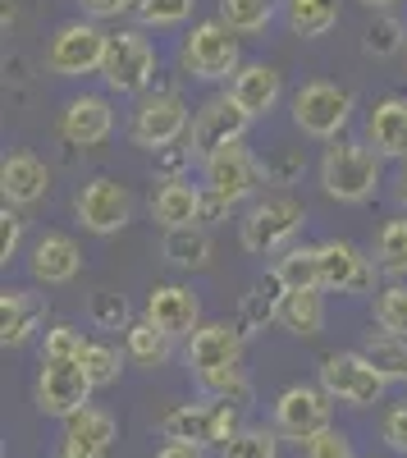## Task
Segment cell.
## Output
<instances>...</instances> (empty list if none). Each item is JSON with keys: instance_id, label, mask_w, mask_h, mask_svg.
Segmentation results:
<instances>
[{"instance_id": "obj_1", "label": "cell", "mask_w": 407, "mask_h": 458, "mask_svg": "<svg viewBox=\"0 0 407 458\" xmlns=\"http://www.w3.org/2000/svg\"><path fill=\"white\" fill-rule=\"evenodd\" d=\"M380 174H385V157H376L366 142H329L325 147V157H320V188H325V198H335V202H366V198H376V188H380Z\"/></svg>"}, {"instance_id": "obj_2", "label": "cell", "mask_w": 407, "mask_h": 458, "mask_svg": "<svg viewBox=\"0 0 407 458\" xmlns=\"http://www.w3.org/2000/svg\"><path fill=\"white\" fill-rule=\"evenodd\" d=\"M303 225H307V207L288 193H275V198H256L243 211L238 239L252 257H270V252H288Z\"/></svg>"}, {"instance_id": "obj_3", "label": "cell", "mask_w": 407, "mask_h": 458, "mask_svg": "<svg viewBox=\"0 0 407 458\" xmlns=\"http://www.w3.org/2000/svg\"><path fill=\"white\" fill-rule=\"evenodd\" d=\"M243 408L238 403H225V399H206V403H179L161 417V436L165 440H179V445H197V449H211L220 445L225 449L234 436H243Z\"/></svg>"}, {"instance_id": "obj_4", "label": "cell", "mask_w": 407, "mask_h": 458, "mask_svg": "<svg viewBox=\"0 0 407 458\" xmlns=\"http://www.w3.org/2000/svg\"><path fill=\"white\" fill-rule=\"evenodd\" d=\"M156 47L152 37L124 28V32H110V47H105V64H101V83L120 97H146L156 83Z\"/></svg>"}, {"instance_id": "obj_5", "label": "cell", "mask_w": 407, "mask_h": 458, "mask_svg": "<svg viewBox=\"0 0 407 458\" xmlns=\"http://www.w3.org/2000/svg\"><path fill=\"white\" fill-rule=\"evenodd\" d=\"M179 64L188 79H202V83H220V79H229V73L243 69V51H238V32L225 28L220 19H206L197 23L188 37H183V47H179ZM234 83V79H229Z\"/></svg>"}, {"instance_id": "obj_6", "label": "cell", "mask_w": 407, "mask_h": 458, "mask_svg": "<svg viewBox=\"0 0 407 458\" xmlns=\"http://www.w3.org/2000/svg\"><path fill=\"white\" fill-rule=\"evenodd\" d=\"M183 133H193V110H188V101H183L174 88L146 92L137 101V110H133V120H129L133 147L152 151V157H156V151H165V147H179Z\"/></svg>"}, {"instance_id": "obj_7", "label": "cell", "mask_w": 407, "mask_h": 458, "mask_svg": "<svg viewBox=\"0 0 407 458\" xmlns=\"http://www.w3.org/2000/svg\"><path fill=\"white\" fill-rule=\"evenodd\" d=\"M348 120H353V92L348 88L316 79V83H303L298 92H293V124H298L307 138L339 142Z\"/></svg>"}, {"instance_id": "obj_8", "label": "cell", "mask_w": 407, "mask_h": 458, "mask_svg": "<svg viewBox=\"0 0 407 458\" xmlns=\"http://www.w3.org/2000/svg\"><path fill=\"white\" fill-rule=\"evenodd\" d=\"M105 47H110V32L92 19L79 23H64L51 47H46V69L60 73V79H83V73H101L105 64Z\"/></svg>"}, {"instance_id": "obj_9", "label": "cell", "mask_w": 407, "mask_h": 458, "mask_svg": "<svg viewBox=\"0 0 407 458\" xmlns=\"http://www.w3.org/2000/svg\"><path fill=\"white\" fill-rule=\"evenodd\" d=\"M389 380L366 362L361 353H325L320 358V390L344 408H371L380 403Z\"/></svg>"}, {"instance_id": "obj_10", "label": "cell", "mask_w": 407, "mask_h": 458, "mask_svg": "<svg viewBox=\"0 0 407 458\" xmlns=\"http://www.w3.org/2000/svg\"><path fill=\"white\" fill-rule=\"evenodd\" d=\"M247 124H252V114H247L229 92L206 97V101L197 106V114H193V133H188L193 157H197V161H211L215 151H225V147L243 142Z\"/></svg>"}, {"instance_id": "obj_11", "label": "cell", "mask_w": 407, "mask_h": 458, "mask_svg": "<svg viewBox=\"0 0 407 458\" xmlns=\"http://www.w3.org/2000/svg\"><path fill=\"white\" fill-rule=\"evenodd\" d=\"M329 412H335V399L320 386H288L275 399V431L307 449L320 431H329Z\"/></svg>"}, {"instance_id": "obj_12", "label": "cell", "mask_w": 407, "mask_h": 458, "mask_svg": "<svg viewBox=\"0 0 407 458\" xmlns=\"http://www.w3.org/2000/svg\"><path fill=\"white\" fill-rule=\"evenodd\" d=\"M92 390L96 386L87 380L83 362H42V371H37V412L69 422L73 412L92 408Z\"/></svg>"}, {"instance_id": "obj_13", "label": "cell", "mask_w": 407, "mask_h": 458, "mask_svg": "<svg viewBox=\"0 0 407 458\" xmlns=\"http://www.w3.org/2000/svg\"><path fill=\"white\" fill-rule=\"evenodd\" d=\"M202 174H206V193L225 198L229 207L256 198V188L266 183V170H262V157H252L243 142L215 151L211 161H202Z\"/></svg>"}, {"instance_id": "obj_14", "label": "cell", "mask_w": 407, "mask_h": 458, "mask_svg": "<svg viewBox=\"0 0 407 458\" xmlns=\"http://www.w3.org/2000/svg\"><path fill=\"white\" fill-rule=\"evenodd\" d=\"M73 216H79L83 229H92V234H120L133 220V198H129L124 183L96 174L73 193Z\"/></svg>"}, {"instance_id": "obj_15", "label": "cell", "mask_w": 407, "mask_h": 458, "mask_svg": "<svg viewBox=\"0 0 407 458\" xmlns=\"http://www.w3.org/2000/svg\"><path fill=\"white\" fill-rule=\"evenodd\" d=\"M376 257H361L348 239L320 243V289L335 293H371L376 289Z\"/></svg>"}, {"instance_id": "obj_16", "label": "cell", "mask_w": 407, "mask_h": 458, "mask_svg": "<svg viewBox=\"0 0 407 458\" xmlns=\"http://www.w3.org/2000/svg\"><path fill=\"white\" fill-rule=\"evenodd\" d=\"M243 344H247V339L238 335V326H229V321H206V326L188 339L183 362H188L193 376L229 371V367H238V358H243Z\"/></svg>"}, {"instance_id": "obj_17", "label": "cell", "mask_w": 407, "mask_h": 458, "mask_svg": "<svg viewBox=\"0 0 407 458\" xmlns=\"http://www.w3.org/2000/svg\"><path fill=\"white\" fill-rule=\"evenodd\" d=\"M146 321L170 339H193L202 330V302L188 284H156L146 298Z\"/></svg>"}, {"instance_id": "obj_18", "label": "cell", "mask_w": 407, "mask_h": 458, "mask_svg": "<svg viewBox=\"0 0 407 458\" xmlns=\"http://www.w3.org/2000/svg\"><path fill=\"white\" fill-rule=\"evenodd\" d=\"M110 133H115V110H110L105 97L83 92V97L64 101V110H60V138L69 147H101Z\"/></svg>"}, {"instance_id": "obj_19", "label": "cell", "mask_w": 407, "mask_h": 458, "mask_svg": "<svg viewBox=\"0 0 407 458\" xmlns=\"http://www.w3.org/2000/svg\"><path fill=\"white\" fill-rule=\"evenodd\" d=\"M120 440V427L105 408H83L64 422L55 458H110V445Z\"/></svg>"}, {"instance_id": "obj_20", "label": "cell", "mask_w": 407, "mask_h": 458, "mask_svg": "<svg viewBox=\"0 0 407 458\" xmlns=\"http://www.w3.org/2000/svg\"><path fill=\"white\" fill-rule=\"evenodd\" d=\"M28 271H32V280L37 284H69V280H79V271H83V248L73 243L69 234H42L32 243V252H28Z\"/></svg>"}, {"instance_id": "obj_21", "label": "cell", "mask_w": 407, "mask_h": 458, "mask_svg": "<svg viewBox=\"0 0 407 458\" xmlns=\"http://www.w3.org/2000/svg\"><path fill=\"white\" fill-rule=\"evenodd\" d=\"M0 193H5V207H32L51 193V170L42 157L32 151H10L5 165H0Z\"/></svg>"}, {"instance_id": "obj_22", "label": "cell", "mask_w": 407, "mask_h": 458, "mask_svg": "<svg viewBox=\"0 0 407 458\" xmlns=\"http://www.w3.org/2000/svg\"><path fill=\"white\" fill-rule=\"evenodd\" d=\"M366 147L385 161H407V97H385L366 114Z\"/></svg>"}, {"instance_id": "obj_23", "label": "cell", "mask_w": 407, "mask_h": 458, "mask_svg": "<svg viewBox=\"0 0 407 458\" xmlns=\"http://www.w3.org/2000/svg\"><path fill=\"white\" fill-rule=\"evenodd\" d=\"M46 321V298L32 289H5L0 293V344L5 349H23V344L42 330Z\"/></svg>"}, {"instance_id": "obj_24", "label": "cell", "mask_w": 407, "mask_h": 458, "mask_svg": "<svg viewBox=\"0 0 407 458\" xmlns=\"http://www.w3.org/2000/svg\"><path fill=\"white\" fill-rule=\"evenodd\" d=\"M202 198L206 188L188 183V179H161V188L152 193V220L165 229H183V225H202Z\"/></svg>"}, {"instance_id": "obj_25", "label": "cell", "mask_w": 407, "mask_h": 458, "mask_svg": "<svg viewBox=\"0 0 407 458\" xmlns=\"http://www.w3.org/2000/svg\"><path fill=\"white\" fill-rule=\"evenodd\" d=\"M229 97L252 114V120H262V114H270L284 97V79H279V69L275 64H243L234 73V83H229Z\"/></svg>"}, {"instance_id": "obj_26", "label": "cell", "mask_w": 407, "mask_h": 458, "mask_svg": "<svg viewBox=\"0 0 407 458\" xmlns=\"http://www.w3.org/2000/svg\"><path fill=\"white\" fill-rule=\"evenodd\" d=\"M284 280L275 276V271H266L262 280H256L247 293H243V302H238V317H234V326H238V335L243 339H252V335H262L270 321H279V308H284Z\"/></svg>"}, {"instance_id": "obj_27", "label": "cell", "mask_w": 407, "mask_h": 458, "mask_svg": "<svg viewBox=\"0 0 407 458\" xmlns=\"http://www.w3.org/2000/svg\"><path fill=\"white\" fill-rule=\"evenodd\" d=\"M279 326L293 335H320L325 330V289H298V293H284V308H279Z\"/></svg>"}, {"instance_id": "obj_28", "label": "cell", "mask_w": 407, "mask_h": 458, "mask_svg": "<svg viewBox=\"0 0 407 458\" xmlns=\"http://www.w3.org/2000/svg\"><path fill=\"white\" fill-rule=\"evenodd\" d=\"M165 261L183 266V271H206L211 266V229L206 225H183L165 234Z\"/></svg>"}, {"instance_id": "obj_29", "label": "cell", "mask_w": 407, "mask_h": 458, "mask_svg": "<svg viewBox=\"0 0 407 458\" xmlns=\"http://www.w3.org/2000/svg\"><path fill=\"white\" fill-rule=\"evenodd\" d=\"M124 349H129V358L137 362V367H165L170 362V353H174V339L165 335V330H156L152 321H133L129 326V335H124Z\"/></svg>"}, {"instance_id": "obj_30", "label": "cell", "mask_w": 407, "mask_h": 458, "mask_svg": "<svg viewBox=\"0 0 407 458\" xmlns=\"http://www.w3.org/2000/svg\"><path fill=\"white\" fill-rule=\"evenodd\" d=\"M284 19L298 37H325L339 23V0H284Z\"/></svg>"}, {"instance_id": "obj_31", "label": "cell", "mask_w": 407, "mask_h": 458, "mask_svg": "<svg viewBox=\"0 0 407 458\" xmlns=\"http://www.w3.org/2000/svg\"><path fill=\"white\" fill-rule=\"evenodd\" d=\"M357 353L371 362L385 380H407V339H394V335H385V330H371Z\"/></svg>"}, {"instance_id": "obj_32", "label": "cell", "mask_w": 407, "mask_h": 458, "mask_svg": "<svg viewBox=\"0 0 407 458\" xmlns=\"http://www.w3.org/2000/svg\"><path fill=\"white\" fill-rule=\"evenodd\" d=\"M275 276L284 280L288 293L320 289V248H298V243H293V248L275 261Z\"/></svg>"}, {"instance_id": "obj_33", "label": "cell", "mask_w": 407, "mask_h": 458, "mask_svg": "<svg viewBox=\"0 0 407 458\" xmlns=\"http://www.w3.org/2000/svg\"><path fill=\"white\" fill-rule=\"evenodd\" d=\"M275 19V0H220V23L234 28L238 37L266 32Z\"/></svg>"}, {"instance_id": "obj_34", "label": "cell", "mask_w": 407, "mask_h": 458, "mask_svg": "<svg viewBox=\"0 0 407 458\" xmlns=\"http://www.w3.org/2000/svg\"><path fill=\"white\" fill-rule=\"evenodd\" d=\"M376 266L385 276H407V216L380 225V234H376Z\"/></svg>"}, {"instance_id": "obj_35", "label": "cell", "mask_w": 407, "mask_h": 458, "mask_svg": "<svg viewBox=\"0 0 407 458\" xmlns=\"http://www.w3.org/2000/svg\"><path fill=\"white\" fill-rule=\"evenodd\" d=\"M407 47V28L394 19V14H376L371 23L361 28V51L376 55V60H389Z\"/></svg>"}, {"instance_id": "obj_36", "label": "cell", "mask_w": 407, "mask_h": 458, "mask_svg": "<svg viewBox=\"0 0 407 458\" xmlns=\"http://www.w3.org/2000/svg\"><path fill=\"white\" fill-rule=\"evenodd\" d=\"M279 431L275 427H247L243 436H234L225 449H220V458H279Z\"/></svg>"}, {"instance_id": "obj_37", "label": "cell", "mask_w": 407, "mask_h": 458, "mask_svg": "<svg viewBox=\"0 0 407 458\" xmlns=\"http://www.w3.org/2000/svg\"><path fill=\"white\" fill-rule=\"evenodd\" d=\"M87 317H92V326H96V330H129V326H133V308H129V298H124V293H115V289L92 293Z\"/></svg>"}, {"instance_id": "obj_38", "label": "cell", "mask_w": 407, "mask_h": 458, "mask_svg": "<svg viewBox=\"0 0 407 458\" xmlns=\"http://www.w3.org/2000/svg\"><path fill=\"white\" fill-rule=\"evenodd\" d=\"M87 335L79 330V326H51L46 330V339H42V362H79L83 358V349H87Z\"/></svg>"}, {"instance_id": "obj_39", "label": "cell", "mask_w": 407, "mask_h": 458, "mask_svg": "<svg viewBox=\"0 0 407 458\" xmlns=\"http://www.w3.org/2000/svg\"><path fill=\"white\" fill-rule=\"evenodd\" d=\"M197 380H202V390H206L211 399H225V403H238V408L252 403V380L243 376V367L211 371V376H197Z\"/></svg>"}, {"instance_id": "obj_40", "label": "cell", "mask_w": 407, "mask_h": 458, "mask_svg": "<svg viewBox=\"0 0 407 458\" xmlns=\"http://www.w3.org/2000/svg\"><path fill=\"white\" fill-rule=\"evenodd\" d=\"M376 326L394 339H407V284H389L376 298Z\"/></svg>"}, {"instance_id": "obj_41", "label": "cell", "mask_w": 407, "mask_h": 458, "mask_svg": "<svg viewBox=\"0 0 407 458\" xmlns=\"http://www.w3.org/2000/svg\"><path fill=\"white\" fill-rule=\"evenodd\" d=\"M83 371H87V380H92V386L101 390V386H115V380H120V371H124V362H120V349H110V344H87V349H83Z\"/></svg>"}, {"instance_id": "obj_42", "label": "cell", "mask_w": 407, "mask_h": 458, "mask_svg": "<svg viewBox=\"0 0 407 458\" xmlns=\"http://www.w3.org/2000/svg\"><path fill=\"white\" fill-rule=\"evenodd\" d=\"M262 170H266V183L288 188V183H298V179H303L307 157H303L298 147H275V151H266V157H262Z\"/></svg>"}, {"instance_id": "obj_43", "label": "cell", "mask_w": 407, "mask_h": 458, "mask_svg": "<svg viewBox=\"0 0 407 458\" xmlns=\"http://www.w3.org/2000/svg\"><path fill=\"white\" fill-rule=\"evenodd\" d=\"M193 5L197 0H137L133 14H137L142 28H174L193 14Z\"/></svg>"}, {"instance_id": "obj_44", "label": "cell", "mask_w": 407, "mask_h": 458, "mask_svg": "<svg viewBox=\"0 0 407 458\" xmlns=\"http://www.w3.org/2000/svg\"><path fill=\"white\" fill-rule=\"evenodd\" d=\"M303 458H357V454H353V440H348L344 431L329 427V431H320V436L303 449Z\"/></svg>"}, {"instance_id": "obj_45", "label": "cell", "mask_w": 407, "mask_h": 458, "mask_svg": "<svg viewBox=\"0 0 407 458\" xmlns=\"http://www.w3.org/2000/svg\"><path fill=\"white\" fill-rule=\"evenodd\" d=\"M380 436H385V445H389L394 454H407V399H403V403H394V408L385 412Z\"/></svg>"}, {"instance_id": "obj_46", "label": "cell", "mask_w": 407, "mask_h": 458, "mask_svg": "<svg viewBox=\"0 0 407 458\" xmlns=\"http://www.w3.org/2000/svg\"><path fill=\"white\" fill-rule=\"evenodd\" d=\"M19 243H23V220L14 216V207L0 211V261L19 257Z\"/></svg>"}, {"instance_id": "obj_47", "label": "cell", "mask_w": 407, "mask_h": 458, "mask_svg": "<svg viewBox=\"0 0 407 458\" xmlns=\"http://www.w3.org/2000/svg\"><path fill=\"white\" fill-rule=\"evenodd\" d=\"M188 161H193V147H165V151H156V170L165 179H183Z\"/></svg>"}, {"instance_id": "obj_48", "label": "cell", "mask_w": 407, "mask_h": 458, "mask_svg": "<svg viewBox=\"0 0 407 458\" xmlns=\"http://www.w3.org/2000/svg\"><path fill=\"white\" fill-rule=\"evenodd\" d=\"M79 5L87 10L92 23H101V19H120V14H129L137 0H79Z\"/></svg>"}, {"instance_id": "obj_49", "label": "cell", "mask_w": 407, "mask_h": 458, "mask_svg": "<svg viewBox=\"0 0 407 458\" xmlns=\"http://www.w3.org/2000/svg\"><path fill=\"white\" fill-rule=\"evenodd\" d=\"M229 211H234V207H229L225 198H215V193H206V198H202V225H220Z\"/></svg>"}, {"instance_id": "obj_50", "label": "cell", "mask_w": 407, "mask_h": 458, "mask_svg": "<svg viewBox=\"0 0 407 458\" xmlns=\"http://www.w3.org/2000/svg\"><path fill=\"white\" fill-rule=\"evenodd\" d=\"M156 458H206V449H197V445H179V440H165Z\"/></svg>"}, {"instance_id": "obj_51", "label": "cell", "mask_w": 407, "mask_h": 458, "mask_svg": "<svg viewBox=\"0 0 407 458\" xmlns=\"http://www.w3.org/2000/svg\"><path fill=\"white\" fill-rule=\"evenodd\" d=\"M398 202L407 207V161H403V174H398Z\"/></svg>"}, {"instance_id": "obj_52", "label": "cell", "mask_w": 407, "mask_h": 458, "mask_svg": "<svg viewBox=\"0 0 407 458\" xmlns=\"http://www.w3.org/2000/svg\"><path fill=\"white\" fill-rule=\"evenodd\" d=\"M361 5H371V10L380 14V10H389V5H394V0H361Z\"/></svg>"}]
</instances>
